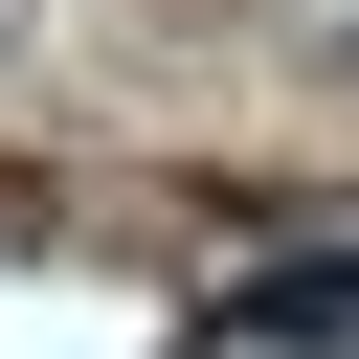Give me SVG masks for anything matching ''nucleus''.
Listing matches in <instances>:
<instances>
[{"instance_id": "f257e3e1", "label": "nucleus", "mask_w": 359, "mask_h": 359, "mask_svg": "<svg viewBox=\"0 0 359 359\" xmlns=\"http://www.w3.org/2000/svg\"><path fill=\"white\" fill-rule=\"evenodd\" d=\"M224 337H359V269H247Z\"/></svg>"}]
</instances>
